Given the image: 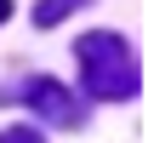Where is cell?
Here are the masks:
<instances>
[{"label":"cell","mask_w":154,"mask_h":143,"mask_svg":"<svg viewBox=\"0 0 154 143\" xmlns=\"http://www.w3.org/2000/svg\"><path fill=\"white\" fill-rule=\"evenodd\" d=\"M80 75H86V92L97 103H126L137 92V63H131V46L109 29H91L80 34Z\"/></svg>","instance_id":"6da1fadb"},{"label":"cell","mask_w":154,"mask_h":143,"mask_svg":"<svg viewBox=\"0 0 154 143\" xmlns=\"http://www.w3.org/2000/svg\"><path fill=\"white\" fill-rule=\"evenodd\" d=\"M6 17H11V0H0V23H6Z\"/></svg>","instance_id":"5b68a950"},{"label":"cell","mask_w":154,"mask_h":143,"mask_svg":"<svg viewBox=\"0 0 154 143\" xmlns=\"http://www.w3.org/2000/svg\"><path fill=\"white\" fill-rule=\"evenodd\" d=\"M29 103H34V115H46L51 126H80V103L69 97V86H57V80H29V92H23Z\"/></svg>","instance_id":"7a4b0ae2"},{"label":"cell","mask_w":154,"mask_h":143,"mask_svg":"<svg viewBox=\"0 0 154 143\" xmlns=\"http://www.w3.org/2000/svg\"><path fill=\"white\" fill-rule=\"evenodd\" d=\"M74 6H86V0H40V6H34V23H40V29H51V23H63Z\"/></svg>","instance_id":"3957f363"},{"label":"cell","mask_w":154,"mask_h":143,"mask_svg":"<svg viewBox=\"0 0 154 143\" xmlns=\"http://www.w3.org/2000/svg\"><path fill=\"white\" fill-rule=\"evenodd\" d=\"M0 143H40V132H29V126H6Z\"/></svg>","instance_id":"277c9868"}]
</instances>
